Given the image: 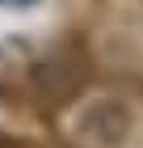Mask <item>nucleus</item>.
Returning <instances> with one entry per match:
<instances>
[{
    "label": "nucleus",
    "instance_id": "obj_1",
    "mask_svg": "<svg viewBox=\"0 0 143 148\" xmlns=\"http://www.w3.org/2000/svg\"><path fill=\"white\" fill-rule=\"evenodd\" d=\"M4 9H30V4H38V0H0Z\"/></svg>",
    "mask_w": 143,
    "mask_h": 148
}]
</instances>
